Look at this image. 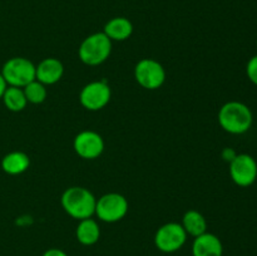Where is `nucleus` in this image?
<instances>
[{"instance_id": "obj_19", "label": "nucleus", "mask_w": 257, "mask_h": 256, "mask_svg": "<svg viewBox=\"0 0 257 256\" xmlns=\"http://www.w3.org/2000/svg\"><path fill=\"white\" fill-rule=\"evenodd\" d=\"M246 75L251 83L257 85V54L251 57L246 64Z\"/></svg>"}, {"instance_id": "obj_6", "label": "nucleus", "mask_w": 257, "mask_h": 256, "mask_svg": "<svg viewBox=\"0 0 257 256\" xmlns=\"http://www.w3.org/2000/svg\"><path fill=\"white\" fill-rule=\"evenodd\" d=\"M135 79L142 88L156 90L166 82V70L158 60L143 58L135 67Z\"/></svg>"}, {"instance_id": "obj_22", "label": "nucleus", "mask_w": 257, "mask_h": 256, "mask_svg": "<svg viewBox=\"0 0 257 256\" xmlns=\"http://www.w3.org/2000/svg\"><path fill=\"white\" fill-rule=\"evenodd\" d=\"M7 87H8L7 82H5V79H4V78H3L2 73H0V99H2V98H3V94H4V92H5V89H7Z\"/></svg>"}, {"instance_id": "obj_8", "label": "nucleus", "mask_w": 257, "mask_h": 256, "mask_svg": "<svg viewBox=\"0 0 257 256\" xmlns=\"http://www.w3.org/2000/svg\"><path fill=\"white\" fill-rule=\"evenodd\" d=\"M187 233L178 222H167L161 226L155 235V245L166 253L176 252L186 243Z\"/></svg>"}, {"instance_id": "obj_9", "label": "nucleus", "mask_w": 257, "mask_h": 256, "mask_svg": "<svg viewBox=\"0 0 257 256\" xmlns=\"http://www.w3.org/2000/svg\"><path fill=\"white\" fill-rule=\"evenodd\" d=\"M230 177L240 187L253 185L257 178V162L247 153H238L230 162Z\"/></svg>"}, {"instance_id": "obj_7", "label": "nucleus", "mask_w": 257, "mask_h": 256, "mask_svg": "<svg viewBox=\"0 0 257 256\" xmlns=\"http://www.w3.org/2000/svg\"><path fill=\"white\" fill-rule=\"evenodd\" d=\"M112 98V90L105 80H93L85 84L79 93V102L83 108L92 112L103 109Z\"/></svg>"}, {"instance_id": "obj_18", "label": "nucleus", "mask_w": 257, "mask_h": 256, "mask_svg": "<svg viewBox=\"0 0 257 256\" xmlns=\"http://www.w3.org/2000/svg\"><path fill=\"white\" fill-rule=\"evenodd\" d=\"M23 90H24L28 103H32V104H42L48 97L47 85H44L37 79L25 85Z\"/></svg>"}, {"instance_id": "obj_3", "label": "nucleus", "mask_w": 257, "mask_h": 256, "mask_svg": "<svg viewBox=\"0 0 257 256\" xmlns=\"http://www.w3.org/2000/svg\"><path fill=\"white\" fill-rule=\"evenodd\" d=\"M112 40L103 32L88 35L78 48V57L80 62L89 67L103 64L112 53Z\"/></svg>"}, {"instance_id": "obj_10", "label": "nucleus", "mask_w": 257, "mask_h": 256, "mask_svg": "<svg viewBox=\"0 0 257 256\" xmlns=\"http://www.w3.org/2000/svg\"><path fill=\"white\" fill-rule=\"evenodd\" d=\"M104 140L95 131L85 130L78 133L73 141L75 153L83 160H95L104 151Z\"/></svg>"}, {"instance_id": "obj_5", "label": "nucleus", "mask_w": 257, "mask_h": 256, "mask_svg": "<svg viewBox=\"0 0 257 256\" xmlns=\"http://www.w3.org/2000/svg\"><path fill=\"white\" fill-rule=\"evenodd\" d=\"M128 200L118 192H109L97 198L95 212L98 220L107 223H114L124 218L128 213Z\"/></svg>"}, {"instance_id": "obj_12", "label": "nucleus", "mask_w": 257, "mask_h": 256, "mask_svg": "<svg viewBox=\"0 0 257 256\" xmlns=\"http://www.w3.org/2000/svg\"><path fill=\"white\" fill-rule=\"evenodd\" d=\"M193 256H222L223 245L220 238L211 232H205L195 237L192 243Z\"/></svg>"}, {"instance_id": "obj_11", "label": "nucleus", "mask_w": 257, "mask_h": 256, "mask_svg": "<svg viewBox=\"0 0 257 256\" xmlns=\"http://www.w3.org/2000/svg\"><path fill=\"white\" fill-rule=\"evenodd\" d=\"M64 74V65L57 58H45L35 65V79L44 85H53L59 82Z\"/></svg>"}, {"instance_id": "obj_13", "label": "nucleus", "mask_w": 257, "mask_h": 256, "mask_svg": "<svg viewBox=\"0 0 257 256\" xmlns=\"http://www.w3.org/2000/svg\"><path fill=\"white\" fill-rule=\"evenodd\" d=\"M103 33L112 42H124L133 34V24L127 18L115 17L105 23Z\"/></svg>"}, {"instance_id": "obj_20", "label": "nucleus", "mask_w": 257, "mask_h": 256, "mask_svg": "<svg viewBox=\"0 0 257 256\" xmlns=\"http://www.w3.org/2000/svg\"><path fill=\"white\" fill-rule=\"evenodd\" d=\"M236 155H237V153H236V151L232 150V148H230V147L225 148V150L222 151L223 161H226V162H228V163H230L231 161L236 157Z\"/></svg>"}, {"instance_id": "obj_15", "label": "nucleus", "mask_w": 257, "mask_h": 256, "mask_svg": "<svg viewBox=\"0 0 257 256\" xmlns=\"http://www.w3.org/2000/svg\"><path fill=\"white\" fill-rule=\"evenodd\" d=\"M77 240L84 246H92L98 242L100 237L99 223L94 218H84L78 222L77 230H75Z\"/></svg>"}, {"instance_id": "obj_17", "label": "nucleus", "mask_w": 257, "mask_h": 256, "mask_svg": "<svg viewBox=\"0 0 257 256\" xmlns=\"http://www.w3.org/2000/svg\"><path fill=\"white\" fill-rule=\"evenodd\" d=\"M2 100L8 110L15 113L22 112L28 105V100L24 94V90H23V88L19 87H10V85H8L4 94H3Z\"/></svg>"}, {"instance_id": "obj_1", "label": "nucleus", "mask_w": 257, "mask_h": 256, "mask_svg": "<svg viewBox=\"0 0 257 256\" xmlns=\"http://www.w3.org/2000/svg\"><path fill=\"white\" fill-rule=\"evenodd\" d=\"M217 119L225 132L230 135H243L252 125L253 115L245 103L230 100L220 108Z\"/></svg>"}, {"instance_id": "obj_14", "label": "nucleus", "mask_w": 257, "mask_h": 256, "mask_svg": "<svg viewBox=\"0 0 257 256\" xmlns=\"http://www.w3.org/2000/svg\"><path fill=\"white\" fill-rule=\"evenodd\" d=\"M30 167V158L23 151H12L2 160V170L9 176H19Z\"/></svg>"}, {"instance_id": "obj_2", "label": "nucleus", "mask_w": 257, "mask_h": 256, "mask_svg": "<svg viewBox=\"0 0 257 256\" xmlns=\"http://www.w3.org/2000/svg\"><path fill=\"white\" fill-rule=\"evenodd\" d=\"M60 203L65 213L74 220L80 221L93 217L97 198L88 188L82 186H72L63 192Z\"/></svg>"}, {"instance_id": "obj_4", "label": "nucleus", "mask_w": 257, "mask_h": 256, "mask_svg": "<svg viewBox=\"0 0 257 256\" xmlns=\"http://www.w3.org/2000/svg\"><path fill=\"white\" fill-rule=\"evenodd\" d=\"M3 78L10 87L24 88L35 79V64L24 57H13L3 65Z\"/></svg>"}, {"instance_id": "obj_16", "label": "nucleus", "mask_w": 257, "mask_h": 256, "mask_svg": "<svg viewBox=\"0 0 257 256\" xmlns=\"http://www.w3.org/2000/svg\"><path fill=\"white\" fill-rule=\"evenodd\" d=\"M181 225L185 228L186 233L192 237H197L207 232V221L205 216L197 210H188L187 212H185Z\"/></svg>"}, {"instance_id": "obj_21", "label": "nucleus", "mask_w": 257, "mask_h": 256, "mask_svg": "<svg viewBox=\"0 0 257 256\" xmlns=\"http://www.w3.org/2000/svg\"><path fill=\"white\" fill-rule=\"evenodd\" d=\"M42 256H68V255L64 252V251L60 250V248L53 247V248H49V250L45 251Z\"/></svg>"}]
</instances>
